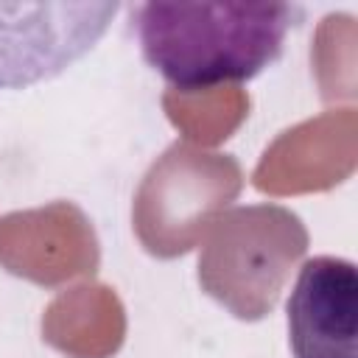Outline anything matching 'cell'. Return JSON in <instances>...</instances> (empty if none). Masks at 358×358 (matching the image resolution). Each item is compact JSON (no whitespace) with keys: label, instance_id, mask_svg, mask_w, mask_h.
I'll return each instance as SVG.
<instances>
[{"label":"cell","instance_id":"1","mask_svg":"<svg viewBox=\"0 0 358 358\" xmlns=\"http://www.w3.org/2000/svg\"><path fill=\"white\" fill-rule=\"evenodd\" d=\"M302 14L294 3H140L131 28L143 59L173 90H210L274 64Z\"/></svg>","mask_w":358,"mask_h":358},{"label":"cell","instance_id":"2","mask_svg":"<svg viewBox=\"0 0 358 358\" xmlns=\"http://www.w3.org/2000/svg\"><path fill=\"white\" fill-rule=\"evenodd\" d=\"M308 241L302 218L282 204L218 213L201 238L199 285L235 319L257 322L274 310Z\"/></svg>","mask_w":358,"mask_h":358},{"label":"cell","instance_id":"3","mask_svg":"<svg viewBox=\"0 0 358 358\" xmlns=\"http://www.w3.org/2000/svg\"><path fill=\"white\" fill-rule=\"evenodd\" d=\"M241 190L243 171L232 154L173 143L151 162L134 193L137 241L159 260L187 255Z\"/></svg>","mask_w":358,"mask_h":358},{"label":"cell","instance_id":"4","mask_svg":"<svg viewBox=\"0 0 358 358\" xmlns=\"http://www.w3.org/2000/svg\"><path fill=\"white\" fill-rule=\"evenodd\" d=\"M117 3H0V90L56 78L106 34Z\"/></svg>","mask_w":358,"mask_h":358},{"label":"cell","instance_id":"5","mask_svg":"<svg viewBox=\"0 0 358 358\" xmlns=\"http://www.w3.org/2000/svg\"><path fill=\"white\" fill-rule=\"evenodd\" d=\"M101 249L90 218L70 201L20 210L0 218V266L36 285L92 277Z\"/></svg>","mask_w":358,"mask_h":358},{"label":"cell","instance_id":"6","mask_svg":"<svg viewBox=\"0 0 358 358\" xmlns=\"http://www.w3.org/2000/svg\"><path fill=\"white\" fill-rule=\"evenodd\" d=\"M285 313L294 358H358L355 263L330 255L305 260Z\"/></svg>","mask_w":358,"mask_h":358},{"label":"cell","instance_id":"7","mask_svg":"<svg viewBox=\"0 0 358 358\" xmlns=\"http://www.w3.org/2000/svg\"><path fill=\"white\" fill-rule=\"evenodd\" d=\"M355 168V109H336L282 131L255 168V187L274 196L327 190Z\"/></svg>","mask_w":358,"mask_h":358},{"label":"cell","instance_id":"8","mask_svg":"<svg viewBox=\"0 0 358 358\" xmlns=\"http://www.w3.org/2000/svg\"><path fill=\"white\" fill-rule=\"evenodd\" d=\"M42 336L70 358H109L123 344L126 313L112 288L76 285L45 308Z\"/></svg>","mask_w":358,"mask_h":358},{"label":"cell","instance_id":"9","mask_svg":"<svg viewBox=\"0 0 358 358\" xmlns=\"http://www.w3.org/2000/svg\"><path fill=\"white\" fill-rule=\"evenodd\" d=\"M168 120L193 143L218 145L227 140L249 115V95L235 87L210 90H168L162 95Z\"/></svg>","mask_w":358,"mask_h":358}]
</instances>
